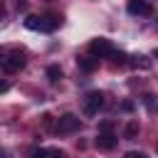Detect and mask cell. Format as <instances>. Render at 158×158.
I'll use <instances>...</instances> for the list:
<instances>
[{
	"label": "cell",
	"mask_w": 158,
	"mask_h": 158,
	"mask_svg": "<svg viewBox=\"0 0 158 158\" xmlns=\"http://www.w3.org/2000/svg\"><path fill=\"white\" fill-rule=\"evenodd\" d=\"M57 25H59V20H57V17H52V15H47V17L30 15V17L25 20V27H27V30H40V32H52Z\"/></svg>",
	"instance_id": "1"
},
{
	"label": "cell",
	"mask_w": 158,
	"mask_h": 158,
	"mask_svg": "<svg viewBox=\"0 0 158 158\" xmlns=\"http://www.w3.org/2000/svg\"><path fill=\"white\" fill-rule=\"evenodd\" d=\"M81 128V121H79V116H74V114H64V116H59V121H57V133H74V131H79Z\"/></svg>",
	"instance_id": "2"
},
{
	"label": "cell",
	"mask_w": 158,
	"mask_h": 158,
	"mask_svg": "<svg viewBox=\"0 0 158 158\" xmlns=\"http://www.w3.org/2000/svg\"><path fill=\"white\" fill-rule=\"evenodd\" d=\"M22 67H25V54H22V52H7V54L2 57V69H5L7 74L20 72Z\"/></svg>",
	"instance_id": "3"
},
{
	"label": "cell",
	"mask_w": 158,
	"mask_h": 158,
	"mask_svg": "<svg viewBox=\"0 0 158 158\" xmlns=\"http://www.w3.org/2000/svg\"><path fill=\"white\" fill-rule=\"evenodd\" d=\"M101 106H104V94L101 91H89L84 96V114L86 116H94Z\"/></svg>",
	"instance_id": "4"
},
{
	"label": "cell",
	"mask_w": 158,
	"mask_h": 158,
	"mask_svg": "<svg viewBox=\"0 0 158 158\" xmlns=\"http://www.w3.org/2000/svg\"><path fill=\"white\" fill-rule=\"evenodd\" d=\"M126 10H128V15H138V17H148V15H153V7H151L148 0H128Z\"/></svg>",
	"instance_id": "5"
},
{
	"label": "cell",
	"mask_w": 158,
	"mask_h": 158,
	"mask_svg": "<svg viewBox=\"0 0 158 158\" xmlns=\"http://www.w3.org/2000/svg\"><path fill=\"white\" fill-rule=\"evenodd\" d=\"M89 52H91V54H99V57H111L114 47H111V42H109V40L96 37V40H91V42H89Z\"/></svg>",
	"instance_id": "6"
},
{
	"label": "cell",
	"mask_w": 158,
	"mask_h": 158,
	"mask_svg": "<svg viewBox=\"0 0 158 158\" xmlns=\"http://www.w3.org/2000/svg\"><path fill=\"white\" fill-rule=\"evenodd\" d=\"M116 143H118V138H116L111 131L96 136V148H101V151H111V148H116Z\"/></svg>",
	"instance_id": "7"
},
{
	"label": "cell",
	"mask_w": 158,
	"mask_h": 158,
	"mask_svg": "<svg viewBox=\"0 0 158 158\" xmlns=\"http://www.w3.org/2000/svg\"><path fill=\"white\" fill-rule=\"evenodd\" d=\"M77 64H79L81 72H94L99 67V59L96 57H89V54H81V57H77Z\"/></svg>",
	"instance_id": "8"
},
{
	"label": "cell",
	"mask_w": 158,
	"mask_h": 158,
	"mask_svg": "<svg viewBox=\"0 0 158 158\" xmlns=\"http://www.w3.org/2000/svg\"><path fill=\"white\" fill-rule=\"evenodd\" d=\"M136 136H138V123H136V121H128V123H126V128H123V138L133 141Z\"/></svg>",
	"instance_id": "9"
},
{
	"label": "cell",
	"mask_w": 158,
	"mask_h": 158,
	"mask_svg": "<svg viewBox=\"0 0 158 158\" xmlns=\"http://www.w3.org/2000/svg\"><path fill=\"white\" fill-rule=\"evenodd\" d=\"M47 79H49V81H59V79H62V69H59L57 64H49V67H47Z\"/></svg>",
	"instance_id": "10"
},
{
	"label": "cell",
	"mask_w": 158,
	"mask_h": 158,
	"mask_svg": "<svg viewBox=\"0 0 158 158\" xmlns=\"http://www.w3.org/2000/svg\"><path fill=\"white\" fill-rule=\"evenodd\" d=\"M42 126H44L47 131H49V128L54 126V123H52V116H49V114H44V116H42ZM54 128H57V126H54Z\"/></svg>",
	"instance_id": "11"
},
{
	"label": "cell",
	"mask_w": 158,
	"mask_h": 158,
	"mask_svg": "<svg viewBox=\"0 0 158 158\" xmlns=\"http://www.w3.org/2000/svg\"><path fill=\"white\" fill-rule=\"evenodd\" d=\"M111 128H114V123H111V121H104V123L99 126V133H109Z\"/></svg>",
	"instance_id": "12"
},
{
	"label": "cell",
	"mask_w": 158,
	"mask_h": 158,
	"mask_svg": "<svg viewBox=\"0 0 158 158\" xmlns=\"http://www.w3.org/2000/svg\"><path fill=\"white\" fill-rule=\"evenodd\" d=\"M47 153H49V151H44V148H37V151H32L30 156H32V158H47Z\"/></svg>",
	"instance_id": "13"
},
{
	"label": "cell",
	"mask_w": 158,
	"mask_h": 158,
	"mask_svg": "<svg viewBox=\"0 0 158 158\" xmlns=\"http://www.w3.org/2000/svg\"><path fill=\"white\" fill-rule=\"evenodd\" d=\"M136 64H141V67H146V69L151 67V62H148L146 57H136Z\"/></svg>",
	"instance_id": "14"
},
{
	"label": "cell",
	"mask_w": 158,
	"mask_h": 158,
	"mask_svg": "<svg viewBox=\"0 0 158 158\" xmlns=\"http://www.w3.org/2000/svg\"><path fill=\"white\" fill-rule=\"evenodd\" d=\"M126 158H146V156H143L141 151H128V153H126Z\"/></svg>",
	"instance_id": "15"
},
{
	"label": "cell",
	"mask_w": 158,
	"mask_h": 158,
	"mask_svg": "<svg viewBox=\"0 0 158 158\" xmlns=\"http://www.w3.org/2000/svg\"><path fill=\"white\" fill-rule=\"evenodd\" d=\"M47 158H64V153H62V151H49Z\"/></svg>",
	"instance_id": "16"
},
{
	"label": "cell",
	"mask_w": 158,
	"mask_h": 158,
	"mask_svg": "<svg viewBox=\"0 0 158 158\" xmlns=\"http://www.w3.org/2000/svg\"><path fill=\"white\" fill-rule=\"evenodd\" d=\"M156 151H158V146H156Z\"/></svg>",
	"instance_id": "17"
}]
</instances>
